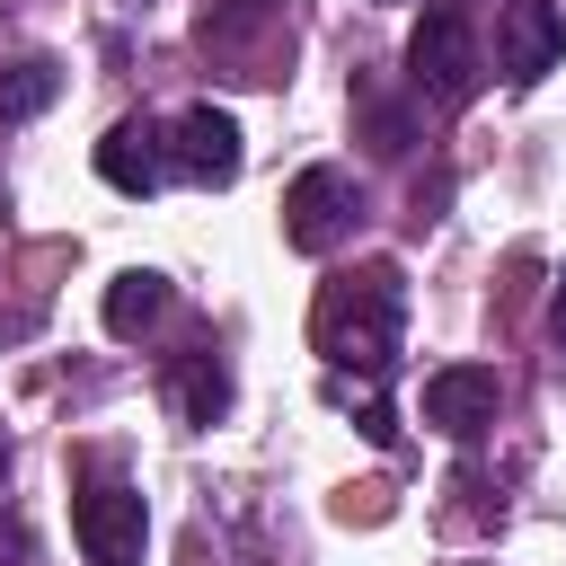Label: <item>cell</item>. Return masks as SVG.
Listing matches in <instances>:
<instances>
[{
    "label": "cell",
    "mask_w": 566,
    "mask_h": 566,
    "mask_svg": "<svg viewBox=\"0 0 566 566\" xmlns=\"http://www.w3.org/2000/svg\"><path fill=\"white\" fill-rule=\"evenodd\" d=\"M18 557H27V531H18V522H0V566H18Z\"/></svg>",
    "instance_id": "4fadbf2b"
},
{
    "label": "cell",
    "mask_w": 566,
    "mask_h": 566,
    "mask_svg": "<svg viewBox=\"0 0 566 566\" xmlns=\"http://www.w3.org/2000/svg\"><path fill=\"white\" fill-rule=\"evenodd\" d=\"M345 212H354L345 177H336V168H301L292 195H283V239H292L301 256H327V248L345 239Z\"/></svg>",
    "instance_id": "5b68a950"
},
{
    "label": "cell",
    "mask_w": 566,
    "mask_h": 566,
    "mask_svg": "<svg viewBox=\"0 0 566 566\" xmlns=\"http://www.w3.org/2000/svg\"><path fill=\"white\" fill-rule=\"evenodd\" d=\"M159 310H168V274L133 265V274H115V283H106V336H142Z\"/></svg>",
    "instance_id": "9c48e42d"
},
{
    "label": "cell",
    "mask_w": 566,
    "mask_h": 566,
    "mask_svg": "<svg viewBox=\"0 0 566 566\" xmlns=\"http://www.w3.org/2000/svg\"><path fill=\"white\" fill-rule=\"evenodd\" d=\"M177 407H186L195 424H212V416L230 407V371H221V354H212V345H195V354H186V371H177Z\"/></svg>",
    "instance_id": "8fae6325"
},
{
    "label": "cell",
    "mask_w": 566,
    "mask_h": 566,
    "mask_svg": "<svg viewBox=\"0 0 566 566\" xmlns=\"http://www.w3.org/2000/svg\"><path fill=\"white\" fill-rule=\"evenodd\" d=\"M398 318H407V283H398L389 256H371L363 274H345V283L318 292V354L336 371H389Z\"/></svg>",
    "instance_id": "6da1fadb"
},
{
    "label": "cell",
    "mask_w": 566,
    "mask_h": 566,
    "mask_svg": "<svg viewBox=\"0 0 566 566\" xmlns=\"http://www.w3.org/2000/svg\"><path fill=\"white\" fill-rule=\"evenodd\" d=\"M548 327H557V345H566V274H557V301H548Z\"/></svg>",
    "instance_id": "5bb4252c"
},
{
    "label": "cell",
    "mask_w": 566,
    "mask_h": 566,
    "mask_svg": "<svg viewBox=\"0 0 566 566\" xmlns=\"http://www.w3.org/2000/svg\"><path fill=\"white\" fill-rule=\"evenodd\" d=\"M53 97H62V71H53L44 53H27V62H9V71H0V115H9V124L44 115Z\"/></svg>",
    "instance_id": "30bf717a"
},
{
    "label": "cell",
    "mask_w": 566,
    "mask_h": 566,
    "mask_svg": "<svg viewBox=\"0 0 566 566\" xmlns=\"http://www.w3.org/2000/svg\"><path fill=\"white\" fill-rule=\"evenodd\" d=\"M71 539H80L88 566H142V539H150L142 486H124L115 469H88L80 495H71Z\"/></svg>",
    "instance_id": "7a4b0ae2"
},
{
    "label": "cell",
    "mask_w": 566,
    "mask_h": 566,
    "mask_svg": "<svg viewBox=\"0 0 566 566\" xmlns=\"http://www.w3.org/2000/svg\"><path fill=\"white\" fill-rule=\"evenodd\" d=\"M327 398H336L345 416H363V433H371V442H398L389 398H380V371H327Z\"/></svg>",
    "instance_id": "7c38bea8"
},
{
    "label": "cell",
    "mask_w": 566,
    "mask_h": 566,
    "mask_svg": "<svg viewBox=\"0 0 566 566\" xmlns=\"http://www.w3.org/2000/svg\"><path fill=\"white\" fill-rule=\"evenodd\" d=\"M495 398H504V389H495V371H486V363H451V371H433V380H424V424L469 442V433H486V424H495Z\"/></svg>",
    "instance_id": "8992f818"
},
{
    "label": "cell",
    "mask_w": 566,
    "mask_h": 566,
    "mask_svg": "<svg viewBox=\"0 0 566 566\" xmlns=\"http://www.w3.org/2000/svg\"><path fill=\"white\" fill-rule=\"evenodd\" d=\"M557 53H566V9H557V0H504V27H495V62H504V80L531 88Z\"/></svg>",
    "instance_id": "277c9868"
},
{
    "label": "cell",
    "mask_w": 566,
    "mask_h": 566,
    "mask_svg": "<svg viewBox=\"0 0 566 566\" xmlns=\"http://www.w3.org/2000/svg\"><path fill=\"white\" fill-rule=\"evenodd\" d=\"M407 80H416V97H433V106H460V97L478 88V35H469V18H460L451 0L416 18V35H407Z\"/></svg>",
    "instance_id": "3957f363"
},
{
    "label": "cell",
    "mask_w": 566,
    "mask_h": 566,
    "mask_svg": "<svg viewBox=\"0 0 566 566\" xmlns=\"http://www.w3.org/2000/svg\"><path fill=\"white\" fill-rule=\"evenodd\" d=\"M168 168H177V159H168V142H159V124H142V115L97 142V177H106L115 195H150Z\"/></svg>",
    "instance_id": "ba28073f"
},
{
    "label": "cell",
    "mask_w": 566,
    "mask_h": 566,
    "mask_svg": "<svg viewBox=\"0 0 566 566\" xmlns=\"http://www.w3.org/2000/svg\"><path fill=\"white\" fill-rule=\"evenodd\" d=\"M168 159H177L195 186H230V177H239V115H221V106H186Z\"/></svg>",
    "instance_id": "52a82bcc"
},
{
    "label": "cell",
    "mask_w": 566,
    "mask_h": 566,
    "mask_svg": "<svg viewBox=\"0 0 566 566\" xmlns=\"http://www.w3.org/2000/svg\"><path fill=\"white\" fill-rule=\"evenodd\" d=\"M0 478H9V433H0Z\"/></svg>",
    "instance_id": "9a60e30c"
}]
</instances>
